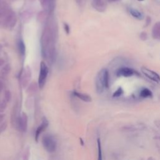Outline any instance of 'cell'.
Masks as SVG:
<instances>
[{
	"mask_svg": "<svg viewBox=\"0 0 160 160\" xmlns=\"http://www.w3.org/2000/svg\"><path fill=\"white\" fill-rule=\"evenodd\" d=\"M73 95L74 96L79 98L80 100H82L84 102H87V103H89V102H91L92 101L91 97L90 96V95H88L87 94L81 93H80V92L74 91H73Z\"/></svg>",
	"mask_w": 160,
	"mask_h": 160,
	"instance_id": "15",
	"label": "cell"
},
{
	"mask_svg": "<svg viewBox=\"0 0 160 160\" xmlns=\"http://www.w3.org/2000/svg\"><path fill=\"white\" fill-rule=\"evenodd\" d=\"M11 93L10 91L9 90H6L5 93V100L8 102L11 100Z\"/></svg>",
	"mask_w": 160,
	"mask_h": 160,
	"instance_id": "22",
	"label": "cell"
},
{
	"mask_svg": "<svg viewBox=\"0 0 160 160\" xmlns=\"http://www.w3.org/2000/svg\"><path fill=\"white\" fill-rule=\"evenodd\" d=\"M155 126L160 130V120H156L154 122Z\"/></svg>",
	"mask_w": 160,
	"mask_h": 160,
	"instance_id": "25",
	"label": "cell"
},
{
	"mask_svg": "<svg viewBox=\"0 0 160 160\" xmlns=\"http://www.w3.org/2000/svg\"><path fill=\"white\" fill-rule=\"evenodd\" d=\"M158 140H159L160 141V137H158Z\"/></svg>",
	"mask_w": 160,
	"mask_h": 160,
	"instance_id": "31",
	"label": "cell"
},
{
	"mask_svg": "<svg viewBox=\"0 0 160 160\" xmlns=\"http://www.w3.org/2000/svg\"><path fill=\"white\" fill-rule=\"evenodd\" d=\"M146 128L144 124L136 123L126 125L121 128V131L124 133H133L138 131L143 130Z\"/></svg>",
	"mask_w": 160,
	"mask_h": 160,
	"instance_id": "8",
	"label": "cell"
},
{
	"mask_svg": "<svg viewBox=\"0 0 160 160\" xmlns=\"http://www.w3.org/2000/svg\"><path fill=\"white\" fill-rule=\"evenodd\" d=\"M10 71H11V66L9 64H6V65L3 66L0 71V77L2 79H6V78H8Z\"/></svg>",
	"mask_w": 160,
	"mask_h": 160,
	"instance_id": "17",
	"label": "cell"
},
{
	"mask_svg": "<svg viewBox=\"0 0 160 160\" xmlns=\"http://www.w3.org/2000/svg\"><path fill=\"white\" fill-rule=\"evenodd\" d=\"M17 48L21 56L25 55L26 53V46L22 39H19L17 42Z\"/></svg>",
	"mask_w": 160,
	"mask_h": 160,
	"instance_id": "18",
	"label": "cell"
},
{
	"mask_svg": "<svg viewBox=\"0 0 160 160\" xmlns=\"http://www.w3.org/2000/svg\"><path fill=\"white\" fill-rule=\"evenodd\" d=\"M48 125H49V123L48 121L47 120V119L46 118H43L42 123H41L39 127L37 128L35 132V140L36 141H38L40 135L42 134V132H43L48 128Z\"/></svg>",
	"mask_w": 160,
	"mask_h": 160,
	"instance_id": "12",
	"label": "cell"
},
{
	"mask_svg": "<svg viewBox=\"0 0 160 160\" xmlns=\"http://www.w3.org/2000/svg\"><path fill=\"white\" fill-rule=\"evenodd\" d=\"M141 71L146 77L148 78V79L153 81V82L156 83L160 84V76L157 73L155 72V71L149 70L148 68L144 66L141 67Z\"/></svg>",
	"mask_w": 160,
	"mask_h": 160,
	"instance_id": "7",
	"label": "cell"
},
{
	"mask_svg": "<svg viewBox=\"0 0 160 160\" xmlns=\"http://www.w3.org/2000/svg\"><path fill=\"white\" fill-rule=\"evenodd\" d=\"M17 22V18L15 13L10 9L1 21L0 26L6 29H13Z\"/></svg>",
	"mask_w": 160,
	"mask_h": 160,
	"instance_id": "3",
	"label": "cell"
},
{
	"mask_svg": "<svg viewBox=\"0 0 160 160\" xmlns=\"http://www.w3.org/2000/svg\"><path fill=\"white\" fill-rule=\"evenodd\" d=\"M112 1H118V0H112Z\"/></svg>",
	"mask_w": 160,
	"mask_h": 160,
	"instance_id": "33",
	"label": "cell"
},
{
	"mask_svg": "<svg viewBox=\"0 0 160 160\" xmlns=\"http://www.w3.org/2000/svg\"><path fill=\"white\" fill-rule=\"evenodd\" d=\"M97 147H98V160H103V152H102L101 143L100 138L97 139Z\"/></svg>",
	"mask_w": 160,
	"mask_h": 160,
	"instance_id": "20",
	"label": "cell"
},
{
	"mask_svg": "<svg viewBox=\"0 0 160 160\" xmlns=\"http://www.w3.org/2000/svg\"><path fill=\"white\" fill-rule=\"evenodd\" d=\"M123 93V91L121 88H119L113 94V97H119Z\"/></svg>",
	"mask_w": 160,
	"mask_h": 160,
	"instance_id": "23",
	"label": "cell"
},
{
	"mask_svg": "<svg viewBox=\"0 0 160 160\" xmlns=\"http://www.w3.org/2000/svg\"><path fill=\"white\" fill-rule=\"evenodd\" d=\"M138 1H145V0H138Z\"/></svg>",
	"mask_w": 160,
	"mask_h": 160,
	"instance_id": "32",
	"label": "cell"
},
{
	"mask_svg": "<svg viewBox=\"0 0 160 160\" xmlns=\"http://www.w3.org/2000/svg\"><path fill=\"white\" fill-rule=\"evenodd\" d=\"M109 72L107 69H101L97 74L95 80V86L98 94H101L109 87Z\"/></svg>",
	"mask_w": 160,
	"mask_h": 160,
	"instance_id": "2",
	"label": "cell"
},
{
	"mask_svg": "<svg viewBox=\"0 0 160 160\" xmlns=\"http://www.w3.org/2000/svg\"><path fill=\"white\" fill-rule=\"evenodd\" d=\"M3 118H4V115H3V114H0V121H2L3 120Z\"/></svg>",
	"mask_w": 160,
	"mask_h": 160,
	"instance_id": "29",
	"label": "cell"
},
{
	"mask_svg": "<svg viewBox=\"0 0 160 160\" xmlns=\"http://www.w3.org/2000/svg\"><path fill=\"white\" fill-rule=\"evenodd\" d=\"M116 74L118 77H125V78H129L131 77L135 74L138 75V73L137 71H136L131 68L130 67H121L120 68L117 70Z\"/></svg>",
	"mask_w": 160,
	"mask_h": 160,
	"instance_id": "9",
	"label": "cell"
},
{
	"mask_svg": "<svg viewBox=\"0 0 160 160\" xmlns=\"http://www.w3.org/2000/svg\"><path fill=\"white\" fill-rule=\"evenodd\" d=\"M7 103L8 102L5 100H0V112L3 111L5 110V108H6V105H7Z\"/></svg>",
	"mask_w": 160,
	"mask_h": 160,
	"instance_id": "21",
	"label": "cell"
},
{
	"mask_svg": "<svg viewBox=\"0 0 160 160\" xmlns=\"http://www.w3.org/2000/svg\"><path fill=\"white\" fill-rule=\"evenodd\" d=\"M139 96L142 98H149L153 96V93L151 90H149L146 88H144L140 91Z\"/></svg>",
	"mask_w": 160,
	"mask_h": 160,
	"instance_id": "19",
	"label": "cell"
},
{
	"mask_svg": "<svg viewBox=\"0 0 160 160\" xmlns=\"http://www.w3.org/2000/svg\"><path fill=\"white\" fill-rule=\"evenodd\" d=\"M4 63H5L4 60L0 58V68H1V66H3V64H4Z\"/></svg>",
	"mask_w": 160,
	"mask_h": 160,
	"instance_id": "28",
	"label": "cell"
},
{
	"mask_svg": "<svg viewBox=\"0 0 160 160\" xmlns=\"http://www.w3.org/2000/svg\"><path fill=\"white\" fill-rule=\"evenodd\" d=\"M31 79V70L29 66H27L23 69L20 76V83L22 87L24 88L27 87Z\"/></svg>",
	"mask_w": 160,
	"mask_h": 160,
	"instance_id": "6",
	"label": "cell"
},
{
	"mask_svg": "<svg viewBox=\"0 0 160 160\" xmlns=\"http://www.w3.org/2000/svg\"><path fill=\"white\" fill-rule=\"evenodd\" d=\"M64 29L65 30L66 33L68 35L70 32V26L68 25V24H67L66 23H64Z\"/></svg>",
	"mask_w": 160,
	"mask_h": 160,
	"instance_id": "24",
	"label": "cell"
},
{
	"mask_svg": "<svg viewBox=\"0 0 160 160\" xmlns=\"http://www.w3.org/2000/svg\"><path fill=\"white\" fill-rule=\"evenodd\" d=\"M41 5L45 11L52 12L55 6V0H40Z\"/></svg>",
	"mask_w": 160,
	"mask_h": 160,
	"instance_id": "13",
	"label": "cell"
},
{
	"mask_svg": "<svg viewBox=\"0 0 160 160\" xmlns=\"http://www.w3.org/2000/svg\"><path fill=\"white\" fill-rule=\"evenodd\" d=\"M42 144L43 147L49 153H53L56 149V141L53 136L46 135L42 138Z\"/></svg>",
	"mask_w": 160,
	"mask_h": 160,
	"instance_id": "4",
	"label": "cell"
},
{
	"mask_svg": "<svg viewBox=\"0 0 160 160\" xmlns=\"http://www.w3.org/2000/svg\"><path fill=\"white\" fill-rule=\"evenodd\" d=\"M91 5L97 11L103 13L106 9L107 5L104 0H92Z\"/></svg>",
	"mask_w": 160,
	"mask_h": 160,
	"instance_id": "11",
	"label": "cell"
},
{
	"mask_svg": "<svg viewBox=\"0 0 160 160\" xmlns=\"http://www.w3.org/2000/svg\"><path fill=\"white\" fill-rule=\"evenodd\" d=\"M3 87H4V84H3V82L1 81L0 80V93L2 91L3 89Z\"/></svg>",
	"mask_w": 160,
	"mask_h": 160,
	"instance_id": "27",
	"label": "cell"
},
{
	"mask_svg": "<svg viewBox=\"0 0 160 160\" xmlns=\"http://www.w3.org/2000/svg\"><path fill=\"white\" fill-rule=\"evenodd\" d=\"M56 35V26L53 23H47L41 37V48L44 59L50 63L54 62L55 59Z\"/></svg>",
	"mask_w": 160,
	"mask_h": 160,
	"instance_id": "1",
	"label": "cell"
},
{
	"mask_svg": "<svg viewBox=\"0 0 160 160\" xmlns=\"http://www.w3.org/2000/svg\"><path fill=\"white\" fill-rule=\"evenodd\" d=\"M16 127H17L18 130L21 132H25L27 130V128H28V117H27L26 113H23V114L18 117Z\"/></svg>",
	"mask_w": 160,
	"mask_h": 160,
	"instance_id": "10",
	"label": "cell"
},
{
	"mask_svg": "<svg viewBox=\"0 0 160 160\" xmlns=\"http://www.w3.org/2000/svg\"><path fill=\"white\" fill-rule=\"evenodd\" d=\"M48 67L47 64L44 61H42L40 63V70H39V74L38 78V86L40 89H42L46 82L47 77L48 75Z\"/></svg>",
	"mask_w": 160,
	"mask_h": 160,
	"instance_id": "5",
	"label": "cell"
},
{
	"mask_svg": "<svg viewBox=\"0 0 160 160\" xmlns=\"http://www.w3.org/2000/svg\"><path fill=\"white\" fill-rule=\"evenodd\" d=\"M140 38L143 39V40H146L147 39V35L145 33H142L140 35Z\"/></svg>",
	"mask_w": 160,
	"mask_h": 160,
	"instance_id": "26",
	"label": "cell"
},
{
	"mask_svg": "<svg viewBox=\"0 0 160 160\" xmlns=\"http://www.w3.org/2000/svg\"><path fill=\"white\" fill-rule=\"evenodd\" d=\"M152 36L155 39H160V21L155 24L152 29Z\"/></svg>",
	"mask_w": 160,
	"mask_h": 160,
	"instance_id": "14",
	"label": "cell"
},
{
	"mask_svg": "<svg viewBox=\"0 0 160 160\" xmlns=\"http://www.w3.org/2000/svg\"><path fill=\"white\" fill-rule=\"evenodd\" d=\"M129 12H130V15L133 17V18L139 19V20H142L144 18V15L143 13L139 11L138 9H135L133 8H130L129 9Z\"/></svg>",
	"mask_w": 160,
	"mask_h": 160,
	"instance_id": "16",
	"label": "cell"
},
{
	"mask_svg": "<svg viewBox=\"0 0 160 160\" xmlns=\"http://www.w3.org/2000/svg\"><path fill=\"white\" fill-rule=\"evenodd\" d=\"M147 160H155V159L153 158V157H149Z\"/></svg>",
	"mask_w": 160,
	"mask_h": 160,
	"instance_id": "30",
	"label": "cell"
}]
</instances>
